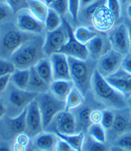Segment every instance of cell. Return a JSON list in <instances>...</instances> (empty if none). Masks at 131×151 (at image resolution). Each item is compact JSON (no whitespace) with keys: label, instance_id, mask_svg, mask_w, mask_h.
<instances>
[{"label":"cell","instance_id":"1","mask_svg":"<svg viewBox=\"0 0 131 151\" xmlns=\"http://www.w3.org/2000/svg\"><path fill=\"white\" fill-rule=\"evenodd\" d=\"M92 87L97 98L105 105L119 110L126 107V98L110 86L97 69L92 73Z\"/></svg>","mask_w":131,"mask_h":151},{"label":"cell","instance_id":"2","mask_svg":"<svg viewBox=\"0 0 131 151\" xmlns=\"http://www.w3.org/2000/svg\"><path fill=\"white\" fill-rule=\"evenodd\" d=\"M42 45L43 43H41L39 40L26 41L11 56L16 68L17 69H28L34 67L44 55Z\"/></svg>","mask_w":131,"mask_h":151},{"label":"cell","instance_id":"3","mask_svg":"<svg viewBox=\"0 0 131 151\" xmlns=\"http://www.w3.org/2000/svg\"><path fill=\"white\" fill-rule=\"evenodd\" d=\"M36 100L42 114L43 129L48 128L58 113L66 109L65 100L60 99L51 92L39 93Z\"/></svg>","mask_w":131,"mask_h":151},{"label":"cell","instance_id":"4","mask_svg":"<svg viewBox=\"0 0 131 151\" xmlns=\"http://www.w3.org/2000/svg\"><path fill=\"white\" fill-rule=\"evenodd\" d=\"M67 57L71 81L73 82L74 86L84 95L92 86V73H91L89 66L85 60L69 56Z\"/></svg>","mask_w":131,"mask_h":151},{"label":"cell","instance_id":"5","mask_svg":"<svg viewBox=\"0 0 131 151\" xmlns=\"http://www.w3.org/2000/svg\"><path fill=\"white\" fill-rule=\"evenodd\" d=\"M62 23L65 25L67 34H68V40L66 42V44L62 47L57 53H61L66 55L67 56L72 57V58L79 59L82 60H86L89 53L87 50L86 45L82 44L79 42L74 36V31L72 28L71 24L68 23L66 19L62 18Z\"/></svg>","mask_w":131,"mask_h":151},{"label":"cell","instance_id":"6","mask_svg":"<svg viewBox=\"0 0 131 151\" xmlns=\"http://www.w3.org/2000/svg\"><path fill=\"white\" fill-rule=\"evenodd\" d=\"M67 40V30L63 23L57 29L48 31L42 45L44 55L50 56L52 54L59 52L60 48L66 44Z\"/></svg>","mask_w":131,"mask_h":151},{"label":"cell","instance_id":"7","mask_svg":"<svg viewBox=\"0 0 131 151\" xmlns=\"http://www.w3.org/2000/svg\"><path fill=\"white\" fill-rule=\"evenodd\" d=\"M122 59L123 55L114 49H110L99 58L97 69L104 77L112 75L122 67Z\"/></svg>","mask_w":131,"mask_h":151},{"label":"cell","instance_id":"8","mask_svg":"<svg viewBox=\"0 0 131 151\" xmlns=\"http://www.w3.org/2000/svg\"><path fill=\"white\" fill-rule=\"evenodd\" d=\"M110 42L112 49L126 55L130 52V40L129 29L124 24L117 26L110 35Z\"/></svg>","mask_w":131,"mask_h":151},{"label":"cell","instance_id":"9","mask_svg":"<svg viewBox=\"0 0 131 151\" xmlns=\"http://www.w3.org/2000/svg\"><path fill=\"white\" fill-rule=\"evenodd\" d=\"M54 80L71 81L68 57L61 53H54L49 56Z\"/></svg>","mask_w":131,"mask_h":151},{"label":"cell","instance_id":"10","mask_svg":"<svg viewBox=\"0 0 131 151\" xmlns=\"http://www.w3.org/2000/svg\"><path fill=\"white\" fill-rule=\"evenodd\" d=\"M26 121H27L26 130L29 131V135H38L43 129L42 114L36 99L27 106Z\"/></svg>","mask_w":131,"mask_h":151},{"label":"cell","instance_id":"11","mask_svg":"<svg viewBox=\"0 0 131 151\" xmlns=\"http://www.w3.org/2000/svg\"><path fill=\"white\" fill-rule=\"evenodd\" d=\"M105 80L116 90L121 93L126 99L131 97V74L124 70H118L112 75L105 77Z\"/></svg>","mask_w":131,"mask_h":151},{"label":"cell","instance_id":"12","mask_svg":"<svg viewBox=\"0 0 131 151\" xmlns=\"http://www.w3.org/2000/svg\"><path fill=\"white\" fill-rule=\"evenodd\" d=\"M17 26L23 32L41 34L42 33L45 25L41 21L36 18L30 12L23 11L17 16Z\"/></svg>","mask_w":131,"mask_h":151},{"label":"cell","instance_id":"13","mask_svg":"<svg viewBox=\"0 0 131 151\" xmlns=\"http://www.w3.org/2000/svg\"><path fill=\"white\" fill-rule=\"evenodd\" d=\"M28 41L27 35L17 30H10L4 35L1 44L2 49L5 53H9L11 55L18 49L24 42Z\"/></svg>","mask_w":131,"mask_h":151},{"label":"cell","instance_id":"14","mask_svg":"<svg viewBox=\"0 0 131 151\" xmlns=\"http://www.w3.org/2000/svg\"><path fill=\"white\" fill-rule=\"evenodd\" d=\"M55 119V133H61L66 135H72L76 133V120L69 111H63L58 113Z\"/></svg>","mask_w":131,"mask_h":151},{"label":"cell","instance_id":"15","mask_svg":"<svg viewBox=\"0 0 131 151\" xmlns=\"http://www.w3.org/2000/svg\"><path fill=\"white\" fill-rule=\"evenodd\" d=\"M39 93L30 92L28 90H22L18 88L12 89L9 95V101L11 105L17 109L24 110L33 100H35Z\"/></svg>","mask_w":131,"mask_h":151},{"label":"cell","instance_id":"16","mask_svg":"<svg viewBox=\"0 0 131 151\" xmlns=\"http://www.w3.org/2000/svg\"><path fill=\"white\" fill-rule=\"evenodd\" d=\"M92 20L96 29L104 31L111 28L115 18L107 9L106 5H103L94 13L92 17Z\"/></svg>","mask_w":131,"mask_h":151},{"label":"cell","instance_id":"17","mask_svg":"<svg viewBox=\"0 0 131 151\" xmlns=\"http://www.w3.org/2000/svg\"><path fill=\"white\" fill-rule=\"evenodd\" d=\"M59 141V137L54 133L41 132L36 135L35 144L36 148L41 151H54Z\"/></svg>","mask_w":131,"mask_h":151},{"label":"cell","instance_id":"18","mask_svg":"<svg viewBox=\"0 0 131 151\" xmlns=\"http://www.w3.org/2000/svg\"><path fill=\"white\" fill-rule=\"evenodd\" d=\"M74 84L72 81L67 80H54L49 86L50 92L60 99L65 100L70 91L74 87Z\"/></svg>","mask_w":131,"mask_h":151},{"label":"cell","instance_id":"19","mask_svg":"<svg viewBox=\"0 0 131 151\" xmlns=\"http://www.w3.org/2000/svg\"><path fill=\"white\" fill-rule=\"evenodd\" d=\"M29 71H30V75H29V83H28L27 90L37 93L47 92L48 90L49 85L44 81L42 79V77L38 74V73L36 72V68H35V66L31 67L29 68Z\"/></svg>","mask_w":131,"mask_h":151},{"label":"cell","instance_id":"20","mask_svg":"<svg viewBox=\"0 0 131 151\" xmlns=\"http://www.w3.org/2000/svg\"><path fill=\"white\" fill-rule=\"evenodd\" d=\"M30 13L39 21L44 23L48 12V6L40 0H26Z\"/></svg>","mask_w":131,"mask_h":151},{"label":"cell","instance_id":"21","mask_svg":"<svg viewBox=\"0 0 131 151\" xmlns=\"http://www.w3.org/2000/svg\"><path fill=\"white\" fill-rule=\"evenodd\" d=\"M35 68L42 79L50 86V84L54 81L53 68L50 60L46 58L41 59L35 65Z\"/></svg>","mask_w":131,"mask_h":151},{"label":"cell","instance_id":"22","mask_svg":"<svg viewBox=\"0 0 131 151\" xmlns=\"http://www.w3.org/2000/svg\"><path fill=\"white\" fill-rule=\"evenodd\" d=\"M30 71L28 69H16V71L11 74L10 82L15 86V87L22 90H27L28 83L29 80Z\"/></svg>","mask_w":131,"mask_h":151},{"label":"cell","instance_id":"23","mask_svg":"<svg viewBox=\"0 0 131 151\" xmlns=\"http://www.w3.org/2000/svg\"><path fill=\"white\" fill-rule=\"evenodd\" d=\"M130 125L131 123L130 119L128 118V116L123 115V114L118 113V114L115 115L111 129L113 130V132L116 135L122 136L127 132H130Z\"/></svg>","mask_w":131,"mask_h":151},{"label":"cell","instance_id":"24","mask_svg":"<svg viewBox=\"0 0 131 151\" xmlns=\"http://www.w3.org/2000/svg\"><path fill=\"white\" fill-rule=\"evenodd\" d=\"M60 139L64 140L67 142L72 148H73L76 151H82L84 142V134L80 131L78 134H72V135H66L61 133H55Z\"/></svg>","mask_w":131,"mask_h":151},{"label":"cell","instance_id":"25","mask_svg":"<svg viewBox=\"0 0 131 151\" xmlns=\"http://www.w3.org/2000/svg\"><path fill=\"white\" fill-rule=\"evenodd\" d=\"M26 116H27V107L23 110L16 116L9 118L10 127L14 132L21 134L26 131V129H27Z\"/></svg>","mask_w":131,"mask_h":151},{"label":"cell","instance_id":"26","mask_svg":"<svg viewBox=\"0 0 131 151\" xmlns=\"http://www.w3.org/2000/svg\"><path fill=\"white\" fill-rule=\"evenodd\" d=\"M83 93H81L76 86H74L69 94L67 95V99H65V103H66V111H70L71 109H74L76 107H79L80 105H82L84 102Z\"/></svg>","mask_w":131,"mask_h":151},{"label":"cell","instance_id":"27","mask_svg":"<svg viewBox=\"0 0 131 151\" xmlns=\"http://www.w3.org/2000/svg\"><path fill=\"white\" fill-rule=\"evenodd\" d=\"M104 45L105 42L103 38L98 35L95 36L86 44L89 55L93 59L100 58L103 55L102 53L104 50Z\"/></svg>","mask_w":131,"mask_h":151},{"label":"cell","instance_id":"28","mask_svg":"<svg viewBox=\"0 0 131 151\" xmlns=\"http://www.w3.org/2000/svg\"><path fill=\"white\" fill-rule=\"evenodd\" d=\"M45 28L47 31H53L57 29L62 25V18L55 11L48 7V12L47 17L44 22Z\"/></svg>","mask_w":131,"mask_h":151},{"label":"cell","instance_id":"29","mask_svg":"<svg viewBox=\"0 0 131 151\" xmlns=\"http://www.w3.org/2000/svg\"><path fill=\"white\" fill-rule=\"evenodd\" d=\"M97 33L95 31L84 27V26H80L78 27L75 30H74V36L75 38L81 42L82 44L86 45L92 39H93L95 36H97Z\"/></svg>","mask_w":131,"mask_h":151},{"label":"cell","instance_id":"30","mask_svg":"<svg viewBox=\"0 0 131 151\" xmlns=\"http://www.w3.org/2000/svg\"><path fill=\"white\" fill-rule=\"evenodd\" d=\"M88 134L93 139L105 143L106 142V132L101 124H92L87 129Z\"/></svg>","mask_w":131,"mask_h":151},{"label":"cell","instance_id":"31","mask_svg":"<svg viewBox=\"0 0 131 151\" xmlns=\"http://www.w3.org/2000/svg\"><path fill=\"white\" fill-rule=\"evenodd\" d=\"M82 151H107V149L105 143L99 142L89 137L84 142Z\"/></svg>","mask_w":131,"mask_h":151},{"label":"cell","instance_id":"32","mask_svg":"<svg viewBox=\"0 0 131 151\" xmlns=\"http://www.w3.org/2000/svg\"><path fill=\"white\" fill-rule=\"evenodd\" d=\"M91 111H92L89 108H84L79 113V116H78L79 124L83 130H87L89 126L92 124L91 118H90Z\"/></svg>","mask_w":131,"mask_h":151},{"label":"cell","instance_id":"33","mask_svg":"<svg viewBox=\"0 0 131 151\" xmlns=\"http://www.w3.org/2000/svg\"><path fill=\"white\" fill-rule=\"evenodd\" d=\"M48 7L55 11L60 16H64L68 12V0H55Z\"/></svg>","mask_w":131,"mask_h":151},{"label":"cell","instance_id":"34","mask_svg":"<svg viewBox=\"0 0 131 151\" xmlns=\"http://www.w3.org/2000/svg\"><path fill=\"white\" fill-rule=\"evenodd\" d=\"M115 146H117L123 150L131 151V132H127L120 136L115 142Z\"/></svg>","mask_w":131,"mask_h":151},{"label":"cell","instance_id":"35","mask_svg":"<svg viewBox=\"0 0 131 151\" xmlns=\"http://www.w3.org/2000/svg\"><path fill=\"white\" fill-rule=\"evenodd\" d=\"M16 69L12 61L0 59V77L5 75H11Z\"/></svg>","mask_w":131,"mask_h":151},{"label":"cell","instance_id":"36","mask_svg":"<svg viewBox=\"0 0 131 151\" xmlns=\"http://www.w3.org/2000/svg\"><path fill=\"white\" fill-rule=\"evenodd\" d=\"M114 118H115V115L111 111L105 110L102 111V120L100 124L105 129H111L114 122Z\"/></svg>","mask_w":131,"mask_h":151},{"label":"cell","instance_id":"37","mask_svg":"<svg viewBox=\"0 0 131 151\" xmlns=\"http://www.w3.org/2000/svg\"><path fill=\"white\" fill-rule=\"evenodd\" d=\"M106 7L115 19L119 18L121 16V3L119 0H106Z\"/></svg>","mask_w":131,"mask_h":151},{"label":"cell","instance_id":"38","mask_svg":"<svg viewBox=\"0 0 131 151\" xmlns=\"http://www.w3.org/2000/svg\"><path fill=\"white\" fill-rule=\"evenodd\" d=\"M105 0H97L95 2L90 4L89 5L85 6V16L87 18H91L92 17V16L94 15L95 13L100 7H102L103 5H105Z\"/></svg>","mask_w":131,"mask_h":151},{"label":"cell","instance_id":"39","mask_svg":"<svg viewBox=\"0 0 131 151\" xmlns=\"http://www.w3.org/2000/svg\"><path fill=\"white\" fill-rule=\"evenodd\" d=\"M80 7V0H68V12L73 21H78V16Z\"/></svg>","mask_w":131,"mask_h":151},{"label":"cell","instance_id":"40","mask_svg":"<svg viewBox=\"0 0 131 151\" xmlns=\"http://www.w3.org/2000/svg\"><path fill=\"white\" fill-rule=\"evenodd\" d=\"M122 68L125 72L131 74V54H128L124 55L122 62Z\"/></svg>","mask_w":131,"mask_h":151},{"label":"cell","instance_id":"41","mask_svg":"<svg viewBox=\"0 0 131 151\" xmlns=\"http://www.w3.org/2000/svg\"><path fill=\"white\" fill-rule=\"evenodd\" d=\"M11 9L7 5L4 4H0V21L5 20L11 13Z\"/></svg>","mask_w":131,"mask_h":151},{"label":"cell","instance_id":"42","mask_svg":"<svg viewBox=\"0 0 131 151\" xmlns=\"http://www.w3.org/2000/svg\"><path fill=\"white\" fill-rule=\"evenodd\" d=\"M56 151H76L73 148H72L71 146L65 142L64 140L60 139L58 141L57 146H56Z\"/></svg>","mask_w":131,"mask_h":151},{"label":"cell","instance_id":"43","mask_svg":"<svg viewBox=\"0 0 131 151\" xmlns=\"http://www.w3.org/2000/svg\"><path fill=\"white\" fill-rule=\"evenodd\" d=\"M90 118H91L92 124H100L102 120V111H97V110L92 111Z\"/></svg>","mask_w":131,"mask_h":151},{"label":"cell","instance_id":"44","mask_svg":"<svg viewBox=\"0 0 131 151\" xmlns=\"http://www.w3.org/2000/svg\"><path fill=\"white\" fill-rule=\"evenodd\" d=\"M29 136L24 134V133H21L18 135V137H16V142L19 143V144H22L25 147L28 146L29 144Z\"/></svg>","mask_w":131,"mask_h":151},{"label":"cell","instance_id":"45","mask_svg":"<svg viewBox=\"0 0 131 151\" xmlns=\"http://www.w3.org/2000/svg\"><path fill=\"white\" fill-rule=\"evenodd\" d=\"M5 3L11 9V11L16 12L22 3V0H5Z\"/></svg>","mask_w":131,"mask_h":151},{"label":"cell","instance_id":"46","mask_svg":"<svg viewBox=\"0 0 131 151\" xmlns=\"http://www.w3.org/2000/svg\"><path fill=\"white\" fill-rule=\"evenodd\" d=\"M11 79V75H5L0 77V93H2L8 86Z\"/></svg>","mask_w":131,"mask_h":151},{"label":"cell","instance_id":"47","mask_svg":"<svg viewBox=\"0 0 131 151\" xmlns=\"http://www.w3.org/2000/svg\"><path fill=\"white\" fill-rule=\"evenodd\" d=\"M13 150L14 151H26V147L22 145V144H19L17 142H15L14 144V147H13Z\"/></svg>","mask_w":131,"mask_h":151},{"label":"cell","instance_id":"48","mask_svg":"<svg viewBox=\"0 0 131 151\" xmlns=\"http://www.w3.org/2000/svg\"><path fill=\"white\" fill-rule=\"evenodd\" d=\"M97 0H80V5H82L83 7H85L87 5H89L90 4L95 2Z\"/></svg>","mask_w":131,"mask_h":151},{"label":"cell","instance_id":"49","mask_svg":"<svg viewBox=\"0 0 131 151\" xmlns=\"http://www.w3.org/2000/svg\"><path fill=\"white\" fill-rule=\"evenodd\" d=\"M4 113H5V107L0 102V118L4 115Z\"/></svg>","mask_w":131,"mask_h":151},{"label":"cell","instance_id":"50","mask_svg":"<svg viewBox=\"0 0 131 151\" xmlns=\"http://www.w3.org/2000/svg\"><path fill=\"white\" fill-rule=\"evenodd\" d=\"M110 151H128V150H123V149H122V148H119V147H117V146L113 145V146L110 148Z\"/></svg>","mask_w":131,"mask_h":151},{"label":"cell","instance_id":"51","mask_svg":"<svg viewBox=\"0 0 131 151\" xmlns=\"http://www.w3.org/2000/svg\"><path fill=\"white\" fill-rule=\"evenodd\" d=\"M0 151H11V150L7 145H1L0 146Z\"/></svg>","mask_w":131,"mask_h":151},{"label":"cell","instance_id":"52","mask_svg":"<svg viewBox=\"0 0 131 151\" xmlns=\"http://www.w3.org/2000/svg\"><path fill=\"white\" fill-rule=\"evenodd\" d=\"M127 13H128V16L130 17V18H131V4H130V5L127 8Z\"/></svg>","mask_w":131,"mask_h":151},{"label":"cell","instance_id":"53","mask_svg":"<svg viewBox=\"0 0 131 151\" xmlns=\"http://www.w3.org/2000/svg\"><path fill=\"white\" fill-rule=\"evenodd\" d=\"M54 1H55V0H44V3L47 4V5H49V4H51Z\"/></svg>","mask_w":131,"mask_h":151},{"label":"cell","instance_id":"54","mask_svg":"<svg viewBox=\"0 0 131 151\" xmlns=\"http://www.w3.org/2000/svg\"><path fill=\"white\" fill-rule=\"evenodd\" d=\"M120 3H122V4H125V3H127V2H129V1H130V0H119Z\"/></svg>","mask_w":131,"mask_h":151},{"label":"cell","instance_id":"55","mask_svg":"<svg viewBox=\"0 0 131 151\" xmlns=\"http://www.w3.org/2000/svg\"><path fill=\"white\" fill-rule=\"evenodd\" d=\"M129 32H130V52H131V29H129Z\"/></svg>","mask_w":131,"mask_h":151},{"label":"cell","instance_id":"56","mask_svg":"<svg viewBox=\"0 0 131 151\" xmlns=\"http://www.w3.org/2000/svg\"><path fill=\"white\" fill-rule=\"evenodd\" d=\"M29 151H34V150H29Z\"/></svg>","mask_w":131,"mask_h":151}]
</instances>
